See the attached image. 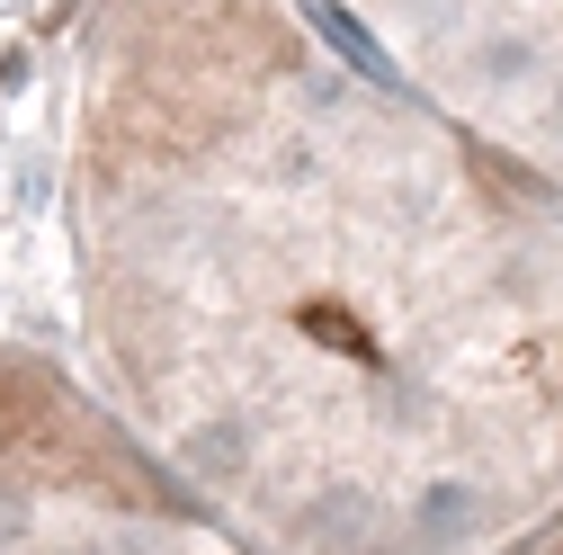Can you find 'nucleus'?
<instances>
[{"label":"nucleus","mask_w":563,"mask_h":555,"mask_svg":"<svg viewBox=\"0 0 563 555\" xmlns=\"http://www.w3.org/2000/svg\"><path fill=\"white\" fill-rule=\"evenodd\" d=\"M99 412L251 555H519L563 511V216L287 0H117L81 90Z\"/></svg>","instance_id":"obj_1"},{"label":"nucleus","mask_w":563,"mask_h":555,"mask_svg":"<svg viewBox=\"0 0 563 555\" xmlns=\"http://www.w3.org/2000/svg\"><path fill=\"white\" fill-rule=\"evenodd\" d=\"M0 555H251L134 448L81 377L0 350Z\"/></svg>","instance_id":"obj_2"},{"label":"nucleus","mask_w":563,"mask_h":555,"mask_svg":"<svg viewBox=\"0 0 563 555\" xmlns=\"http://www.w3.org/2000/svg\"><path fill=\"white\" fill-rule=\"evenodd\" d=\"M376 54L430 81L492 153L563 171V0H349Z\"/></svg>","instance_id":"obj_3"},{"label":"nucleus","mask_w":563,"mask_h":555,"mask_svg":"<svg viewBox=\"0 0 563 555\" xmlns=\"http://www.w3.org/2000/svg\"><path fill=\"white\" fill-rule=\"evenodd\" d=\"M519 555H563V511H554V520H545V529H537V537H528Z\"/></svg>","instance_id":"obj_4"}]
</instances>
